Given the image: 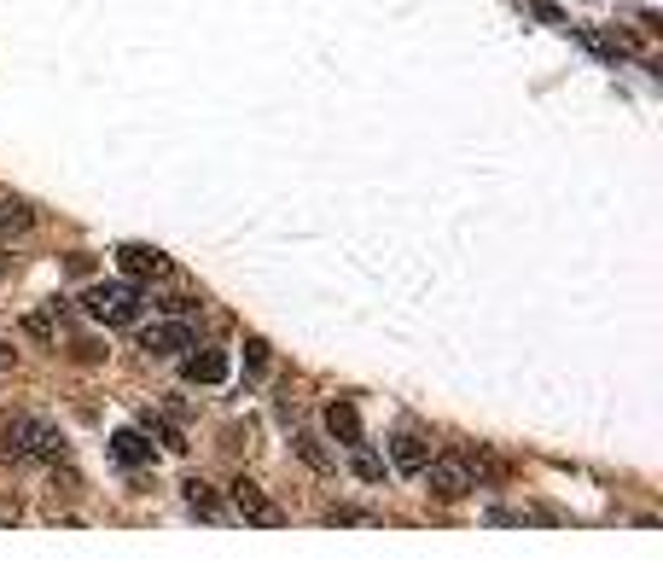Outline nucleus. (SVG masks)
Instances as JSON below:
<instances>
[{"mask_svg":"<svg viewBox=\"0 0 663 582\" xmlns=\"http://www.w3.org/2000/svg\"><path fill=\"white\" fill-rule=\"evenodd\" d=\"M140 309H146V298H140L129 280H111V285H94L88 291V315L106 321V326H134Z\"/></svg>","mask_w":663,"mask_h":582,"instance_id":"obj_3","label":"nucleus"},{"mask_svg":"<svg viewBox=\"0 0 663 582\" xmlns=\"http://www.w3.org/2000/svg\"><path fill=\"white\" fill-rule=\"evenodd\" d=\"M65 454V436L53 420L41 413H0V461L30 466V461H58Z\"/></svg>","mask_w":663,"mask_h":582,"instance_id":"obj_1","label":"nucleus"},{"mask_svg":"<svg viewBox=\"0 0 663 582\" xmlns=\"http://www.w3.org/2000/svg\"><path fill=\"white\" fill-rule=\"evenodd\" d=\"M425 495H431V502H443V507H454V502H466V495L471 489H478V472H471L466 466V454L460 449H454V454H443V461H425Z\"/></svg>","mask_w":663,"mask_h":582,"instance_id":"obj_2","label":"nucleus"},{"mask_svg":"<svg viewBox=\"0 0 663 582\" xmlns=\"http://www.w3.org/2000/svg\"><path fill=\"white\" fill-rule=\"evenodd\" d=\"M425 461H431V436H420V431H396V436H390V466H396L402 477H420Z\"/></svg>","mask_w":663,"mask_h":582,"instance_id":"obj_7","label":"nucleus"},{"mask_svg":"<svg viewBox=\"0 0 663 582\" xmlns=\"http://www.w3.org/2000/svg\"><path fill=\"white\" fill-rule=\"evenodd\" d=\"M35 227V211L24 198H0V239H12V234H30Z\"/></svg>","mask_w":663,"mask_h":582,"instance_id":"obj_12","label":"nucleus"},{"mask_svg":"<svg viewBox=\"0 0 663 582\" xmlns=\"http://www.w3.org/2000/svg\"><path fill=\"white\" fill-rule=\"evenodd\" d=\"M117 262H122V274H129V280H170L175 274V262L163 257L157 245H122Z\"/></svg>","mask_w":663,"mask_h":582,"instance_id":"obj_5","label":"nucleus"},{"mask_svg":"<svg viewBox=\"0 0 663 582\" xmlns=\"http://www.w3.org/2000/svg\"><path fill=\"white\" fill-rule=\"evenodd\" d=\"M326 518L332 525H372V513H356V507H332Z\"/></svg>","mask_w":663,"mask_h":582,"instance_id":"obj_15","label":"nucleus"},{"mask_svg":"<svg viewBox=\"0 0 663 582\" xmlns=\"http://www.w3.org/2000/svg\"><path fill=\"white\" fill-rule=\"evenodd\" d=\"M326 431L338 436L344 449H356V443H361V413L349 408V402H332V408H326Z\"/></svg>","mask_w":663,"mask_h":582,"instance_id":"obj_9","label":"nucleus"},{"mask_svg":"<svg viewBox=\"0 0 663 582\" xmlns=\"http://www.w3.org/2000/svg\"><path fill=\"white\" fill-rule=\"evenodd\" d=\"M186 507H193L198 518H221L227 507H221V495H216V484H204V477H186Z\"/></svg>","mask_w":663,"mask_h":582,"instance_id":"obj_10","label":"nucleus"},{"mask_svg":"<svg viewBox=\"0 0 663 582\" xmlns=\"http://www.w3.org/2000/svg\"><path fill=\"white\" fill-rule=\"evenodd\" d=\"M193 344L198 338H193L186 321H157V326L140 332V349H146V356H181V349H193Z\"/></svg>","mask_w":663,"mask_h":582,"instance_id":"obj_6","label":"nucleus"},{"mask_svg":"<svg viewBox=\"0 0 663 582\" xmlns=\"http://www.w3.org/2000/svg\"><path fill=\"white\" fill-rule=\"evenodd\" d=\"M233 513L244 518V525H262V530H280L285 525V513L268 502V489L251 484V477H239V484H233Z\"/></svg>","mask_w":663,"mask_h":582,"instance_id":"obj_4","label":"nucleus"},{"mask_svg":"<svg viewBox=\"0 0 663 582\" xmlns=\"http://www.w3.org/2000/svg\"><path fill=\"white\" fill-rule=\"evenodd\" d=\"M7 367H12V349H7V344H0V373H7Z\"/></svg>","mask_w":663,"mask_h":582,"instance_id":"obj_17","label":"nucleus"},{"mask_svg":"<svg viewBox=\"0 0 663 582\" xmlns=\"http://www.w3.org/2000/svg\"><path fill=\"white\" fill-rule=\"evenodd\" d=\"M292 443H297V454H303V461L315 466V472L332 466V461H326V449H320V436H308V431H303V436H292Z\"/></svg>","mask_w":663,"mask_h":582,"instance_id":"obj_13","label":"nucleus"},{"mask_svg":"<svg viewBox=\"0 0 663 582\" xmlns=\"http://www.w3.org/2000/svg\"><path fill=\"white\" fill-rule=\"evenodd\" d=\"M0 525H18V502H0Z\"/></svg>","mask_w":663,"mask_h":582,"instance_id":"obj_16","label":"nucleus"},{"mask_svg":"<svg viewBox=\"0 0 663 582\" xmlns=\"http://www.w3.org/2000/svg\"><path fill=\"white\" fill-rule=\"evenodd\" d=\"M111 454H117L122 466H146V461H152V443H146L140 431H117V436H111Z\"/></svg>","mask_w":663,"mask_h":582,"instance_id":"obj_11","label":"nucleus"},{"mask_svg":"<svg viewBox=\"0 0 663 582\" xmlns=\"http://www.w3.org/2000/svg\"><path fill=\"white\" fill-rule=\"evenodd\" d=\"M186 379H193V385H221L227 379V356H221V349H198V356H186Z\"/></svg>","mask_w":663,"mask_h":582,"instance_id":"obj_8","label":"nucleus"},{"mask_svg":"<svg viewBox=\"0 0 663 582\" xmlns=\"http://www.w3.org/2000/svg\"><path fill=\"white\" fill-rule=\"evenodd\" d=\"M356 472L367 477V484H379V477H384V461H379V454H372L367 443H356Z\"/></svg>","mask_w":663,"mask_h":582,"instance_id":"obj_14","label":"nucleus"}]
</instances>
